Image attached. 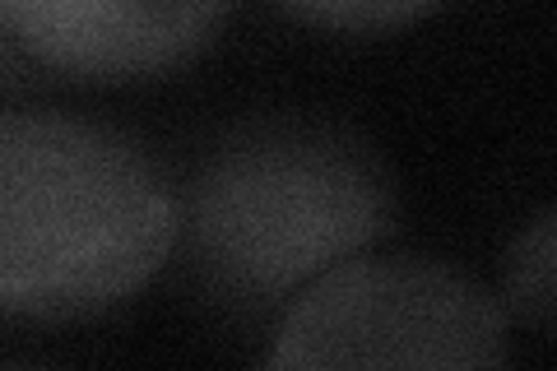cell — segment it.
Returning <instances> with one entry per match:
<instances>
[{
    "mask_svg": "<svg viewBox=\"0 0 557 371\" xmlns=\"http://www.w3.org/2000/svg\"><path fill=\"white\" fill-rule=\"evenodd\" d=\"M553 260H557V209L539 214L520 227L507 256V288H502V311L507 321L544 330L553 321Z\"/></svg>",
    "mask_w": 557,
    "mask_h": 371,
    "instance_id": "cell-5",
    "label": "cell"
},
{
    "mask_svg": "<svg viewBox=\"0 0 557 371\" xmlns=\"http://www.w3.org/2000/svg\"><path fill=\"white\" fill-rule=\"evenodd\" d=\"M293 20L321 24V28H344V33H376L395 28L409 20H423L437 5L432 0H311V5H284Z\"/></svg>",
    "mask_w": 557,
    "mask_h": 371,
    "instance_id": "cell-6",
    "label": "cell"
},
{
    "mask_svg": "<svg viewBox=\"0 0 557 371\" xmlns=\"http://www.w3.org/2000/svg\"><path fill=\"white\" fill-rule=\"evenodd\" d=\"M395 176L362 131L311 112L223 126L177 186L186 274L233 316L288 307L395 227Z\"/></svg>",
    "mask_w": 557,
    "mask_h": 371,
    "instance_id": "cell-1",
    "label": "cell"
},
{
    "mask_svg": "<svg viewBox=\"0 0 557 371\" xmlns=\"http://www.w3.org/2000/svg\"><path fill=\"white\" fill-rule=\"evenodd\" d=\"M223 5L182 0H5L0 20L42 70L75 79H131L186 61L223 24Z\"/></svg>",
    "mask_w": 557,
    "mask_h": 371,
    "instance_id": "cell-4",
    "label": "cell"
},
{
    "mask_svg": "<svg viewBox=\"0 0 557 371\" xmlns=\"http://www.w3.org/2000/svg\"><path fill=\"white\" fill-rule=\"evenodd\" d=\"M42 79H47V70L28 57L24 42L5 28V20H0V112H5L14 98L33 94Z\"/></svg>",
    "mask_w": 557,
    "mask_h": 371,
    "instance_id": "cell-7",
    "label": "cell"
},
{
    "mask_svg": "<svg viewBox=\"0 0 557 371\" xmlns=\"http://www.w3.org/2000/svg\"><path fill=\"white\" fill-rule=\"evenodd\" d=\"M497 293L442 256H358L298 293L265 371H507Z\"/></svg>",
    "mask_w": 557,
    "mask_h": 371,
    "instance_id": "cell-3",
    "label": "cell"
},
{
    "mask_svg": "<svg viewBox=\"0 0 557 371\" xmlns=\"http://www.w3.org/2000/svg\"><path fill=\"white\" fill-rule=\"evenodd\" d=\"M172 251L177 182L145 139L75 112H0V316L112 311Z\"/></svg>",
    "mask_w": 557,
    "mask_h": 371,
    "instance_id": "cell-2",
    "label": "cell"
}]
</instances>
